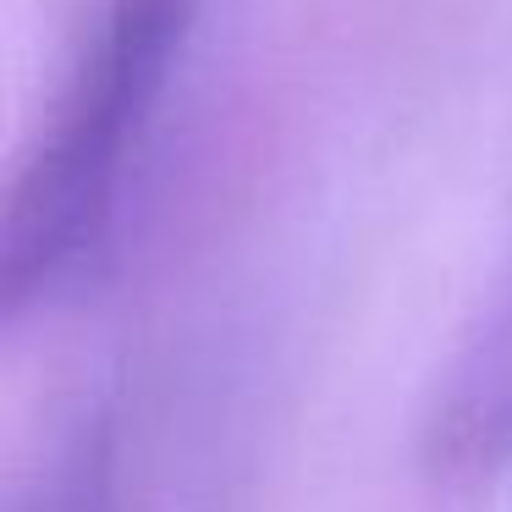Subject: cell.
<instances>
[{"mask_svg":"<svg viewBox=\"0 0 512 512\" xmlns=\"http://www.w3.org/2000/svg\"><path fill=\"white\" fill-rule=\"evenodd\" d=\"M435 441L446 457L485 463L512 446V281L474 347L457 358V375L435 408Z\"/></svg>","mask_w":512,"mask_h":512,"instance_id":"1","label":"cell"}]
</instances>
